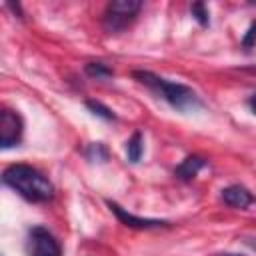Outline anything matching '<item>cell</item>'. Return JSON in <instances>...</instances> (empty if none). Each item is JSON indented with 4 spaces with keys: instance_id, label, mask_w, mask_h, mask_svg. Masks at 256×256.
I'll list each match as a JSON object with an SVG mask.
<instances>
[{
    "instance_id": "obj_1",
    "label": "cell",
    "mask_w": 256,
    "mask_h": 256,
    "mask_svg": "<svg viewBox=\"0 0 256 256\" xmlns=\"http://www.w3.org/2000/svg\"><path fill=\"white\" fill-rule=\"evenodd\" d=\"M2 180L14 192H18L28 202H48L54 196L52 182L36 168L28 164H12L4 170Z\"/></svg>"
},
{
    "instance_id": "obj_2",
    "label": "cell",
    "mask_w": 256,
    "mask_h": 256,
    "mask_svg": "<svg viewBox=\"0 0 256 256\" xmlns=\"http://www.w3.org/2000/svg\"><path fill=\"white\" fill-rule=\"evenodd\" d=\"M134 78L148 86L150 90H154L160 98H164L172 108L180 110V112H194L202 106L198 94L186 86V84H180V82H170L154 72H148V70H136L134 72Z\"/></svg>"
},
{
    "instance_id": "obj_3",
    "label": "cell",
    "mask_w": 256,
    "mask_h": 256,
    "mask_svg": "<svg viewBox=\"0 0 256 256\" xmlns=\"http://www.w3.org/2000/svg\"><path fill=\"white\" fill-rule=\"evenodd\" d=\"M142 2L138 0H116L106 6L104 12V28L108 32H120L124 30L140 12Z\"/></svg>"
},
{
    "instance_id": "obj_4",
    "label": "cell",
    "mask_w": 256,
    "mask_h": 256,
    "mask_svg": "<svg viewBox=\"0 0 256 256\" xmlns=\"http://www.w3.org/2000/svg\"><path fill=\"white\" fill-rule=\"evenodd\" d=\"M26 248H28V256H62L60 242L44 226H34L28 232Z\"/></svg>"
},
{
    "instance_id": "obj_5",
    "label": "cell",
    "mask_w": 256,
    "mask_h": 256,
    "mask_svg": "<svg viewBox=\"0 0 256 256\" xmlns=\"http://www.w3.org/2000/svg\"><path fill=\"white\" fill-rule=\"evenodd\" d=\"M24 134V122L18 112L4 108L0 114V146L4 150L18 146Z\"/></svg>"
},
{
    "instance_id": "obj_6",
    "label": "cell",
    "mask_w": 256,
    "mask_h": 256,
    "mask_svg": "<svg viewBox=\"0 0 256 256\" xmlns=\"http://www.w3.org/2000/svg\"><path fill=\"white\" fill-rule=\"evenodd\" d=\"M108 206H110V210L116 214V218H118L124 226H128V228H136V230H150V228H162V226H168V222H166V220L134 216V214L126 212L120 204H116V202H112V200H108Z\"/></svg>"
},
{
    "instance_id": "obj_7",
    "label": "cell",
    "mask_w": 256,
    "mask_h": 256,
    "mask_svg": "<svg viewBox=\"0 0 256 256\" xmlns=\"http://www.w3.org/2000/svg\"><path fill=\"white\" fill-rule=\"evenodd\" d=\"M222 202L228 204L230 208H238V210H246L252 202H254V196L240 184H232V186H226L220 194Z\"/></svg>"
},
{
    "instance_id": "obj_8",
    "label": "cell",
    "mask_w": 256,
    "mask_h": 256,
    "mask_svg": "<svg viewBox=\"0 0 256 256\" xmlns=\"http://www.w3.org/2000/svg\"><path fill=\"white\" fill-rule=\"evenodd\" d=\"M206 166V158H202V156H188V158H184L178 166H176V170H174V176L176 178H180V180H192L202 168Z\"/></svg>"
},
{
    "instance_id": "obj_9",
    "label": "cell",
    "mask_w": 256,
    "mask_h": 256,
    "mask_svg": "<svg viewBox=\"0 0 256 256\" xmlns=\"http://www.w3.org/2000/svg\"><path fill=\"white\" fill-rule=\"evenodd\" d=\"M142 152H144V140H142V134L140 132H134L130 136V140L126 142V154H128V160L130 162H138L142 158Z\"/></svg>"
},
{
    "instance_id": "obj_10",
    "label": "cell",
    "mask_w": 256,
    "mask_h": 256,
    "mask_svg": "<svg viewBox=\"0 0 256 256\" xmlns=\"http://www.w3.org/2000/svg\"><path fill=\"white\" fill-rule=\"evenodd\" d=\"M84 72L90 76V78H96V80H106V78H110L114 72H112V68H108L106 64H102V62H88L86 66H84Z\"/></svg>"
},
{
    "instance_id": "obj_11",
    "label": "cell",
    "mask_w": 256,
    "mask_h": 256,
    "mask_svg": "<svg viewBox=\"0 0 256 256\" xmlns=\"http://www.w3.org/2000/svg\"><path fill=\"white\" fill-rule=\"evenodd\" d=\"M86 108L92 110V114H96V116H100L104 120H114L116 118L114 112L108 106H104L102 102H98V100H86Z\"/></svg>"
},
{
    "instance_id": "obj_12",
    "label": "cell",
    "mask_w": 256,
    "mask_h": 256,
    "mask_svg": "<svg viewBox=\"0 0 256 256\" xmlns=\"http://www.w3.org/2000/svg\"><path fill=\"white\" fill-rule=\"evenodd\" d=\"M190 14L194 16V20H198L202 26H208L210 24V14H208V8L202 4V2H194L190 6Z\"/></svg>"
},
{
    "instance_id": "obj_13",
    "label": "cell",
    "mask_w": 256,
    "mask_h": 256,
    "mask_svg": "<svg viewBox=\"0 0 256 256\" xmlns=\"http://www.w3.org/2000/svg\"><path fill=\"white\" fill-rule=\"evenodd\" d=\"M86 156H88V160H98V162H104V160L108 158V150L104 148V144L96 142V144H90V146H88Z\"/></svg>"
},
{
    "instance_id": "obj_14",
    "label": "cell",
    "mask_w": 256,
    "mask_h": 256,
    "mask_svg": "<svg viewBox=\"0 0 256 256\" xmlns=\"http://www.w3.org/2000/svg\"><path fill=\"white\" fill-rule=\"evenodd\" d=\"M254 46H256V20L250 24V28L246 30V34H244V38H242V48L250 50V48H254Z\"/></svg>"
},
{
    "instance_id": "obj_15",
    "label": "cell",
    "mask_w": 256,
    "mask_h": 256,
    "mask_svg": "<svg viewBox=\"0 0 256 256\" xmlns=\"http://www.w3.org/2000/svg\"><path fill=\"white\" fill-rule=\"evenodd\" d=\"M248 106H250V110L256 114V92L250 96V100H248Z\"/></svg>"
},
{
    "instance_id": "obj_16",
    "label": "cell",
    "mask_w": 256,
    "mask_h": 256,
    "mask_svg": "<svg viewBox=\"0 0 256 256\" xmlns=\"http://www.w3.org/2000/svg\"><path fill=\"white\" fill-rule=\"evenodd\" d=\"M244 244L250 246L252 250H256V238H244Z\"/></svg>"
},
{
    "instance_id": "obj_17",
    "label": "cell",
    "mask_w": 256,
    "mask_h": 256,
    "mask_svg": "<svg viewBox=\"0 0 256 256\" xmlns=\"http://www.w3.org/2000/svg\"><path fill=\"white\" fill-rule=\"evenodd\" d=\"M218 256H242V254H218Z\"/></svg>"
}]
</instances>
